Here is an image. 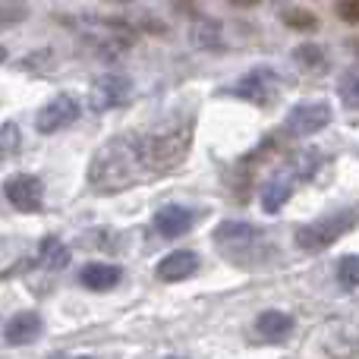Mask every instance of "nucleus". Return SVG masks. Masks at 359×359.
Segmentation results:
<instances>
[{"label": "nucleus", "instance_id": "f257e3e1", "mask_svg": "<svg viewBox=\"0 0 359 359\" xmlns=\"http://www.w3.org/2000/svg\"><path fill=\"white\" fill-rule=\"evenodd\" d=\"M149 180L142 155V136H117L107 139L98 151H95L92 164H88V183L101 196H114L130 186Z\"/></svg>", "mask_w": 359, "mask_h": 359}, {"label": "nucleus", "instance_id": "f03ea898", "mask_svg": "<svg viewBox=\"0 0 359 359\" xmlns=\"http://www.w3.org/2000/svg\"><path fill=\"white\" fill-rule=\"evenodd\" d=\"M215 246L236 268H262L268 262V255H271L268 236L262 230H255L252 224L243 221H224L215 230Z\"/></svg>", "mask_w": 359, "mask_h": 359}, {"label": "nucleus", "instance_id": "7ed1b4c3", "mask_svg": "<svg viewBox=\"0 0 359 359\" xmlns=\"http://www.w3.org/2000/svg\"><path fill=\"white\" fill-rule=\"evenodd\" d=\"M189 149H192V123H177V126H168V130L145 133L142 155H145L149 177L174 174L180 164L186 161Z\"/></svg>", "mask_w": 359, "mask_h": 359}, {"label": "nucleus", "instance_id": "20e7f679", "mask_svg": "<svg viewBox=\"0 0 359 359\" xmlns=\"http://www.w3.org/2000/svg\"><path fill=\"white\" fill-rule=\"evenodd\" d=\"M356 224V211H331V215L318 217V221H309L297 230V246L303 252H325L328 246H334L347 230H353Z\"/></svg>", "mask_w": 359, "mask_h": 359}, {"label": "nucleus", "instance_id": "39448f33", "mask_svg": "<svg viewBox=\"0 0 359 359\" xmlns=\"http://www.w3.org/2000/svg\"><path fill=\"white\" fill-rule=\"evenodd\" d=\"M230 95H236V98L249 101V104H255V107H271L280 95V79L274 69L259 67V69H252V73H246L243 79H236L233 86H230Z\"/></svg>", "mask_w": 359, "mask_h": 359}, {"label": "nucleus", "instance_id": "423d86ee", "mask_svg": "<svg viewBox=\"0 0 359 359\" xmlns=\"http://www.w3.org/2000/svg\"><path fill=\"white\" fill-rule=\"evenodd\" d=\"M133 101V79L123 73H104L92 86V107L95 111H111L126 107Z\"/></svg>", "mask_w": 359, "mask_h": 359}, {"label": "nucleus", "instance_id": "0eeeda50", "mask_svg": "<svg viewBox=\"0 0 359 359\" xmlns=\"http://www.w3.org/2000/svg\"><path fill=\"white\" fill-rule=\"evenodd\" d=\"M328 123H331L328 101H303V104L290 107V114H287V130L293 136H316Z\"/></svg>", "mask_w": 359, "mask_h": 359}, {"label": "nucleus", "instance_id": "6e6552de", "mask_svg": "<svg viewBox=\"0 0 359 359\" xmlns=\"http://www.w3.org/2000/svg\"><path fill=\"white\" fill-rule=\"evenodd\" d=\"M76 117H79V101H76L73 95H57V98H50L48 104L38 111L35 130L50 136V133H60L63 126L76 123Z\"/></svg>", "mask_w": 359, "mask_h": 359}, {"label": "nucleus", "instance_id": "1a4fd4ad", "mask_svg": "<svg viewBox=\"0 0 359 359\" xmlns=\"http://www.w3.org/2000/svg\"><path fill=\"white\" fill-rule=\"evenodd\" d=\"M4 192L13 208L19 211H38L44 205V186L32 174H13L4 180Z\"/></svg>", "mask_w": 359, "mask_h": 359}, {"label": "nucleus", "instance_id": "9d476101", "mask_svg": "<svg viewBox=\"0 0 359 359\" xmlns=\"http://www.w3.org/2000/svg\"><path fill=\"white\" fill-rule=\"evenodd\" d=\"M196 271H198V255L189 252V249H177V252L164 255V259L158 262V268H155L158 280H168V284H177V280L192 278Z\"/></svg>", "mask_w": 359, "mask_h": 359}, {"label": "nucleus", "instance_id": "9b49d317", "mask_svg": "<svg viewBox=\"0 0 359 359\" xmlns=\"http://www.w3.org/2000/svg\"><path fill=\"white\" fill-rule=\"evenodd\" d=\"M196 224V211L186 208V205H164V208H158L155 215V230L161 236H183L186 230Z\"/></svg>", "mask_w": 359, "mask_h": 359}, {"label": "nucleus", "instance_id": "f8f14e48", "mask_svg": "<svg viewBox=\"0 0 359 359\" xmlns=\"http://www.w3.org/2000/svg\"><path fill=\"white\" fill-rule=\"evenodd\" d=\"M41 318L35 316V312H19V316H13L10 322H6L4 328V341L10 344V347H22V344H32L38 334H41Z\"/></svg>", "mask_w": 359, "mask_h": 359}, {"label": "nucleus", "instance_id": "ddd939ff", "mask_svg": "<svg viewBox=\"0 0 359 359\" xmlns=\"http://www.w3.org/2000/svg\"><path fill=\"white\" fill-rule=\"evenodd\" d=\"M120 278H123V271H120L117 265H104V262H95V265H86L79 274V284L88 287V290H111V287L120 284Z\"/></svg>", "mask_w": 359, "mask_h": 359}, {"label": "nucleus", "instance_id": "4468645a", "mask_svg": "<svg viewBox=\"0 0 359 359\" xmlns=\"http://www.w3.org/2000/svg\"><path fill=\"white\" fill-rule=\"evenodd\" d=\"M290 196H293V177H290V170H284V174H274L265 183V189H262V208H265L268 215H274V211L284 208V202Z\"/></svg>", "mask_w": 359, "mask_h": 359}, {"label": "nucleus", "instance_id": "2eb2a0df", "mask_svg": "<svg viewBox=\"0 0 359 359\" xmlns=\"http://www.w3.org/2000/svg\"><path fill=\"white\" fill-rule=\"evenodd\" d=\"M255 331H259L268 344H280L293 331V318L287 316V312H262L259 322H255Z\"/></svg>", "mask_w": 359, "mask_h": 359}, {"label": "nucleus", "instance_id": "dca6fc26", "mask_svg": "<svg viewBox=\"0 0 359 359\" xmlns=\"http://www.w3.org/2000/svg\"><path fill=\"white\" fill-rule=\"evenodd\" d=\"M35 262H41V265L50 268V271H63V268L69 265V249L63 246L57 236H44L41 246H38Z\"/></svg>", "mask_w": 359, "mask_h": 359}, {"label": "nucleus", "instance_id": "f3484780", "mask_svg": "<svg viewBox=\"0 0 359 359\" xmlns=\"http://www.w3.org/2000/svg\"><path fill=\"white\" fill-rule=\"evenodd\" d=\"M25 265H29V255L22 252V243L16 236H0V278H6V274Z\"/></svg>", "mask_w": 359, "mask_h": 359}, {"label": "nucleus", "instance_id": "a211bd4d", "mask_svg": "<svg viewBox=\"0 0 359 359\" xmlns=\"http://www.w3.org/2000/svg\"><path fill=\"white\" fill-rule=\"evenodd\" d=\"M337 92H341L344 104H347L350 111H356V104H359V69H356V67H347V69H344Z\"/></svg>", "mask_w": 359, "mask_h": 359}, {"label": "nucleus", "instance_id": "6ab92c4d", "mask_svg": "<svg viewBox=\"0 0 359 359\" xmlns=\"http://www.w3.org/2000/svg\"><path fill=\"white\" fill-rule=\"evenodd\" d=\"M356 280H359V259L356 255H344V259L337 262V284H341V290L353 293Z\"/></svg>", "mask_w": 359, "mask_h": 359}, {"label": "nucleus", "instance_id": "aec40b11", "mask_svg": "<svg viewBox=\"0 0 359 359\" xmlns=\"http://www.w3.org/2000/svg\"><path fill=\"white\" fill-rule=\"evenodd\" d=\"M293 60L299 63L303 69H322L325 67V50L316 48V44H299L297 50H293Z\"/></svg>", "mask_w": 359, "mask_h": 359}, {"label": "nucleus", "instance_id": "412c9836", "mask_svg": "<svg viewBox=\"0 0 359 359\" xmlns=\"http://www.w3.org/2000/svg\"><path fill=\"white\" fill-rule=\"evenodd\" d=\"M16 151H19V126L10 120V123L0 126V161H10Z\"/></svg>", "mask_w": 359, "mask_h": 359}, {"label": "nucleus", "instance_id": "4be33fe9", "mask_svg": "<svg viewBox=\"0 0 359 359\" xmlns=\"http://www.w3.org/2000/svg\"><path fill=\"white\" fill-rule=\"evenodd\" d=\"M25 16H29V13H25L22 4H16V0H0V29H10V25L22 22Z\"/></svg>", "mask_w": 359, "mask_h": 359}, {"label": "nucleus", "instance_id": "5701e85b", "mask_svg": "<svg viewBox=\"0 0 359 359\" xmlns=\"http://www.w3.org/2000/svg\"><path fill=\"white\" fill-rule=\"evenodd\" d=\"M284 22L293 25V29H316V16L306 10H287L284 13Z\"/></svg>", "mask_w": 359, "mask_h": 359}, {"label": "nucleus", "instance_id": "b1692460", "mask_svg": "<svg viewBox=\"0 0 359 359\" xmlns=\"http://www.w3.org/2000/svg\"><path fill=\"white\" fill-rule=\"evenodd\" d=\"M217 32H221V29H217V22H205L202 29L196 32V44H202V48H211V44H215V41H211V35H217Z\"/></svg>", "mask_w": 359, "mask_h": 359}, {"label": "nucleus", "instance_id": "393cba45", "mask_svg": "<svg viewBox=\"0 0 359 359\" xmlns=\"http://www.w3.org/2000/svg\"><path fill=\"white\" fill-rule=\"evenodd\" d=\"M337 13H341V19H347V22H356V19H359L356 0H341V4H337Z\"/></svg>", "mask_w": 359, "mask_h": 359}, {"label": "nucleus", "instance_id": "a878e982", "mask_svg": "<svg viewBox=\"0 0 359 359\" xmlns=\"http://www.w3.org/2000/svg\"><path fill=\"white\" fill-rule=\"evenodd\" d=\"M230 4H236V6H255L259 0H230Z\"/></svg>", "mask_w": 359, "mask_h": 359}, {"label": "nucleus", "instance_id": "bb28decb", "mask_svg": "<svg viewBox=\"0 0 359 359\" xmlns=\"http://www.w3.org/2000/svg\"><path fill=\"white\" fill-rule=\"evenodd\" d=\"M6 60V48H0V63H4Z\"/></svg>", "mask_w": 359, "mask_h": 359}]
</instances>
